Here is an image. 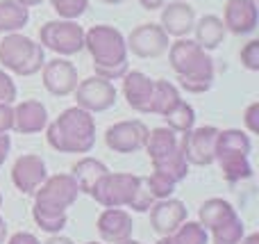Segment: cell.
I'll list each match as a JSON object with an SVG mask.
<instances>
[{
	"mask_svg": "<svg viewBox=\"0 0 259 244\" xmlns=\"http://www.w3.org/2000/svg\"><path fill=\"white\" fill-rule=\"evenodd\" d=\"M80 187L71 173L48 176L34 192V217L36 226L46 233H62L68 224V208L77 201Z\"/></svg>",
	"mask_w": 259,
	"mask_h": 244,
	"instance_id": "obj_1",
	"label": "cell"
},
{
	"mask_svg": "<svg viewBox=\"0 0 259 244\" xmlns=\"http://www.w3.org/2000/svg\"><path fill=\"white\" fill-rule=\"evenodd\" d=\"M168 62L180 80V87L189 94H205L214 85V59L209 50L200 48L193 39L182 37L168 46Z\"/></svg>",
	"mask_w": 259,
	"mask_h": 244,
	"instance_id": "obj_2",
	"label": "cell"
},
{
	"mask_svg": "<svg viewBox=\"0 0 259 244\" xmlns=\"http://www.w3.org/2000/svg\"><path fill=\"white\" fill-rule=\"evenodd\" d=\"M91 199L103 208H132L134 213H148L155 203V196L150 194L146 176L134 173H112L107 171L96 183Z\"/></svg>",
	"mask_w": 259,
	"mask_h": 244,
	"instance_id": "obj_3",
	"label": "cell"
},
{
	"mask_svg": "<svg viewBox=\"0 0 259 244\" xmlns=\"http://www.w3.org/2000/svg\"><path fill=\"white\" fill-rule=\"evenodd\" d=\"M84 48L89 50L96 76L105 80H121L130 71L125 37L114 25H94L84 32Z\"/></svg>",
	"mask_w": 259,
	"mask_h": 244,
	"instance_id": "obj_4",
	"label": "cell"
},
{
	"mask_svg": "<svg viewBox=\"0 0 259 244\" xmlns=\"http://www.w3.org/2000/svg\"><path fill=\"white\" fill-rule=\"evenodd\" d=\"M46 140L59 153H89L96 146V119L82 108H68L48 123Z\"/></svg>",
	"mask_w": 259,
	"mask_h": 244,
	"instance_id": "obj_5",
	"label": "cell"
},
{
	"mask_svg": "<svg viewBox=\"0 0 259 244\" xmlns=\"http://www.w3.org/2000/svg\"><path fill=\"white\" fill-rule=\"evenodd\" d=\"M252 142L243 130L237 128H228V130H219L214 146V162H219L223 178L228 183H239L252 176Z\"/></svg>",
	"mask_w": 259,
	"mask_h": 244,
	"instance_id": "obj_6",
	"label": "cell"
},
{
	"mask_svg": "<svg viewBox=\"0 0 259 244\" xmlns=\"http://www.w3.org/2000/svg\"><path fill=\"white\" fill-rule=\"evenodd\" d=\"M0 64L14 76H34L46 64V48L21 32H9L0 41Z\"/></svg>",
	"mask_w": 259,
	"mask_h": 244,
	"instance_id": "obj_7",
	"label": "cell"
},
{
	"mask_svg": "<svg viewBox=\"0 0 259 244\" xmlns=\"http://www.w3.org/2000/svg\"><path fill=\"white\" fill-rule=\"evenodd\" d=\"M200 226L211 233L214 244H239L246 237V224L225 199H207L198 210Z\"/></svg>",
	"mask_w": 259,
	"mask_h": 244,
	"instance_id": "obj_8",
	"label": "cell"
},
{
	"mask_svg": "<svg viewBox=\"0 0 259 244\" xmlns=\"http://www.w3.org/2000/svg\"><path fill=\"white\" fill-rule=\"evenodd\" d=\"M39 44L44 48L57 53V57H71L84 50V30L75 21L59 18V21H48L39 30Z\"/></svg>",
	"mask_w": 259,
	"mask_h": 244,
	"instance_id": "obj_9",
	"label": "cell"
},
{
	"mask_svg": "<svg viewBox=\"0 0 259 244\" xmlns=\"http://www.w3.org/2000/svg\"><path fill=\"white\" fill-rule=\"evenodd\" d=\"M75 100L77 108L87 110V112H107L116 105V87L112 80H105L100 76H91L87 80H80L75 87Z\"/></svg>",
	"mask_w": 259,
	"mask_h": 244,
	"instance_id": "obj_10",
	"label": "cell"
},
{
	"mask_svg": "<svg viewBox=\"0 0 259 244\" xmlns=\"http://www.w3.org/2000/svg\"><path fill=\"white\" fill-rule=\"evenodd\" d=\"M127 53L141 59H157L168 50V34L161 30L159 23H141L137 25L125 39Z\"/></svg>",
	"mask_w": 259,
	"mask_h": 244,
	"instance_id": "obj_11",
	"label": "cell"
},
{
	"mask_svg": "<svg viewBox=\"0 0 259 244\" xmlns=\"http://www.w3.org/2000/svg\"><path fill=\"white\" fill-rule=\"evenodd\" d=\"M219 128L214 126H202L191 128V130L182 132L180 137V149L184 153V160L193 167H209L214 162V146Z\"/></svg>",
	"mask_w": 259,
	"mask_h": 244,
	"instance_id": "obj_12",
	"label": "cell"
},
{
	"mask_svg": "<svg viewBox=\"0 0 259 244\" xmlns=\"http://www.w3.org/2000/svg\"><path fill=\"white\" fill-rule=\"evenodd\" d=\"M148 137V126L143 121H118L107 128L105 132V144L114 151V153H137L143 149Z\"/></svg>",
	"mask_w": 259,
	"mask_h": 244,
	"instance_id": "obj_13",
	"label": "cell"
},
{
	"mask_svg": "<svg viewBox=\"0 0 259 244\" xmlns=\"http://www.w3.org/2000/svg\"><path fill=\"white\" fill-rule=\"evenodd\" d=\"M41 80L48 94L64 98L71 96L77 87V68L66 57H55L41 66Z\"/></svg>",
	"mask_w": 259,
	"mask_h": 244,
	"instance_id": "obj_14",
	"label": "cell"
},
{
	"mask_svg": "<svg viewBox=\"0 0 259 244\" xmlns=\"http://www.w3.org/2000/svg\"><path fill=\"white\" fill-rule=\"evenodd\" d=\"M259 9L257 0H228L223 9V25L237 37L250 34L257 30Z\"/></svg>",
	"mask_w": 259,
	"mask_h": 244,
	"instance_id": "obj_15",
	"label": "cell"
},
{
	"mask_svg": "<svg viewBox=\"0 0 259 244\" xmlns=\"http://www.w3.org/2000/svg\"><path fill=\"white\" fill-rule=\"evenodd\" d=\"M46 178H48V169L39 155H21L12 167V183L21 194H34Z\"/></svg>",
	"mask_w": 259,
	"mask_h": 244,
	"instance_id": "obj_16",
	"label": "cell"
},
{
	"mask_svg": "<svg viewBox=\"0 0 259 244\" xmlns=\"http://www.w3.org/2000/svg\"><path fill=\"white\" fill-rule=\"evenodd\" d=\"M193 23H196V9L187 3V0H175L161 7V30L168 37L182 39L193 32Z\"/></svg>",
	"mask_w": 259,
	"mask_h": 244,
	"instance_id": "obj_17",
	"label": "cell"
},
{
	"mask_svg": "<svg viewBox=\"0 0 259 244\" xmlns=\"http://www.w3.org/2000/svg\"><path fill=\"white\" fill-rule=\"evenodd\" d=\"M182 222H187V208L178 199H157L150 205V226L157 235H170Z\"/></svg>",
	"mask_w": 259,
	"mask_h": 244,
	"instance_id": "obj_18",
	"label": "cell"
},
{
	"mask_svg": "<svg viewBox=\"0 0 259 244\" xmlns=\"http://www.w3.org/2000/svg\"><path fill=\"white\" fill-rule=\"evenodd\" d=\"M121 80H123V96H125L130 108L139 114H150L155 80L141 71H127Z\"/></svg>",
	"mask_w": 259,
	"mask_h": 244,
	"instance_id": "obj_19",
	"label": "cell"
},
{
	"mask_svg": "<svg viewBox=\"0 0 259 244\" xmlns=\"http://www.w3.org/2000/svg\"><path fill=\"white\" fill-rule=\"evenodd\" d=\"M98 233L103 237V242L107 244H121L132 237V231H134V224H132V217L130 213L121 208H105L98 217Z\"/></svg>",
	"mask_w": 259,
	"mask_h": 244,
	"instance_id": "obj_20",
	"label": "cell"
},
{
	"mask_svg": "<svg viewBox=\"0 0 259 244\" xmlns=\"http://www.w3.org/2000/svg\"><path fill=\"white\" fill-rule=\"evenodd\" d=\"M48 126V110L41 100H23L14 108V128L21 135H34Z\"/></svg>",
	"mask_w": 259,
	"mask_h": 244,
	"instance_id": "obj_21",
	"label": "cell"
},
{
	"mask_svg": "<svg viewBox=\"0 0 259 244\" xmlns=\"http://www.w3.org/2000/svg\"><path fill=\"white\" fill-rule=\"evenodd\" d=\"M225 25H223V18L214 16V14H207L202 16L200 21L193 23V34H196V44L205 50H216L225 39Z\"/></svg>",
	"mask_w": 259,
	"mask_h": 244,
	"instance_id": "obj_22",
	"label": "cell"
},
{
	"mask_svg": "<svg viewBox=\"0 0 259 244\" xmlns=\"http://www.w3.org/2000/svg\"><path fill=\"white\" fill-rule=\"evenodd\" d=\"M71 171H73L71 176L75 178V183H77V187H80L82 194H91L94 187H96V183H98L109 169H107V164L100 162V160H96V158H82L73 164Z\"/></svg>",
	"mask_w": 259,
	"mask_h": 244,
	"instance_id": "obj_23",
	"label": "cell"
},
{
	"mask_svg": "<svg viewBox=\"0 0 259 244\" xmlns=\"http://www.w3.org/2000/svg\"><path fill=\"white\" fill-rule=\"evenodd\" d=\"M143 149L148 151L150 160L164 158V155H168L170 151L180 149V135L175 130H170L168 126L152 128V130H148V137H146Z\"/></svg>",
	"mask_w": 259,
	"mask_h": 244,
	"instance_id": "obj_24",
	"label": "cell"
},
{
	"mask_svg": "<svg viewBox=\"0 0 259 244\" xmlns=\"http://www.w3.org/2000/svg\"><path fill=\"white\" fill-rule=\"evenodd\" d=\"M150 162H152V171L166 176L168 181H173L175 185L182 183L189 173V162L184 160L182 149H175V151H170L168 155H164V158L150 160Z\"/></svg>",
	"mask_w": 259,
	"mask_h": 244,
	"instance_id": "obj_25",
	"label": "cell"
},
{
	"mask_svg": "<svg viewBox=\"0 0 259 244\" xmlns=\"http://www.w3.org/2000/svg\"><path fill=\"white\" fill-rule=\"evenodd\" d=\"M30 21V9L16 0H0V34L18 32Z\"/></svg>",
	"mask_w": 259,
	"mask_h": 244,
	"instance_id": "obj_26",
	"label": "cell"
},
{
	"mask_svg": "<svg viewBox=\"0 0 259 244\" xmlns=\"http://www.w3.org/2000/svg\"><path fill=\"white\" fill-rule=\"evenodd\" d=\"M157 244H209V233L200 222H182L170 235H161Z\"/></svg>",
	"mask_w": 259,
	"mask_h": 244,
	"instance_id": "obj_27",
	"label": "cell"
},
{
	"mask_svg": "<svg viewBox=\"0 0 259 244\" xmlns=\"http://www.w3.org/2000/svg\"><path fill=\"white\" fill-rule=\"evenodd\" d=\"M182 100L180 89L168 80H155V89H152V105H150V114H159L164 117L166 112L175 108Z\"/></svg>",
	"mask_w": 259,
	"mask_h": 244,
	"instance_id": "obj_28",
	"label": "cell"
},
{
	"mask_svg": "<svg viewBox=\"0 0 259 244\" xmlns=\"http://www.w3.org/2000/svg\"><path fill=\"white\" fill-rule=\"evenodd\" d=\"M164 121L170 130H175L178 135H182V132L191 130V128L196 126V110H193L187 100H180L170 112L164 114Z\"/></svg>",
	"mask_w": 259,
	"mask_h": 244,
	"instance_id": "obj_29",
	"label": "cell"
},
{
	"mask_svg": "<svg viewBox=\"0 0 259 244\" xmlns=\"http://www.w3.org/2000/svg\"><path fill=\"white\" fill-rule=\"evenodd\" d=\"M53 9L59 14V18H68V21H77L89 7V0H50Z\"/></svg>",
	"mask_w": 259,
	"mask_h": 244,
	"instance_id": "obj_30",
	"label": "cell"
},
{
	"mask_svg": "<svg viewBox=\"0 0 259 244\" xmlns=\"http://www.w3.org/2000/svg\"><path fill=\"white\" fill-rule=\"evenodd\" d=\"M148 178V187H150V194L155 196V201L157 199H168V196H173V192H175V183L173 181H168L166 176H161V173H155L152 171L150 176H146Z\"/></svg>",
	"mask_w": 259,
	"mask_h": 244,
	"instance_id": "obj_31",
	"label": "cell"
},
{
	"mask_svg": "<svg viewBox=\"0 0 259 244\" xmlns=\"http://www.w3.org/2000/svg\"><path fill=\"white\" fill-rule=\"evenodd\" d=\"M241 64L248 68V71H259V41L252 39L248 41L246 46L241 48Z\"/></svg>",
	"mask_w": 259,
	"mask_h": 244,
	"instance_id": "obj_32",
	"label": "cell"
},
{
	"mask_svg": "<svg viewBox=\"0 0 259 244\" xmlns=\"http://www.w3.org/2000/svg\"><path fill=\"white\" fill-rule=\"evenodd\" d=\"M16 94V82L12 80V76L5 68H0V103H14Z\"/></svg>",
	"mask_w": 259,
	"mask_h": 244,
	"instance_id": "obj_33",
	"label": "cell"
},
{
	"mask_svg": "<svg viewBox=\"0 0 259 244\" xmlns=\"http://www.w3.org/2000/svg\"><path fill=\"white\" fill-rule=\"evenodd\" d=\"M243 123H246V128H248V132H250V135H257V132H259V103H257V100L246 108Z\"/></svg>",
	"mask_w": 259,
	"mask_h": 244,
	"instance_id": "obj_34",
	"label": "cell"
},
{
	"mask_svg": "<svg viewBox=\"0 0 259 244\" xmlns=\"http://www.w3.org/2000/svg\"><path fill=\"white\" fill-rule=\"evenodd\" d=\"M14 128V108L12 103H0V135Z\"/></svg>",
	"mask_w": 259,
	"mask_h": 244,
	"instance_id": "obj_35",
	"label": "cell"
},
{
	"mask_svg": "<svg viewBox=\"0 0 259 244\" xmlns=\"http://www.w3.org/2000/svg\"><path fill=\"white\" fill-rule=\"evenodd\" d=\"M7 244H41V242H39V237L32 235V233L21 231V233H14V235L9 237Z\"/></svg>",
	"mask_w": 259,
	"mask_h": 244,
	"instance_id": "obj_36",
	"label": "cell"
},
{
	"mask_svg": "<svg viewBox=\"0 0 259 244\" xmlns=\"http://www.w3.org/2000/svg\"><path fill=\"white\" fill-rule=\"evenodd\" d=\"M9 149H12V140H9V135L5 132V135H0V167H3L5 160H7Z\"/></svg>",
	"mask_w": 259,
	"mask_h": 244,
	"instance_id": "obj_37",
	"label": "cell"
},
{
	"mask_svg": "<svg viewBox=\"0 0 259 244\" xmlns=\"http://www.w3.org/2000/svg\"><path fill=\"white\" fill-rule=\"evenodd\" d=\"M139 5H141L143 9H148V12H155V9L164 7L166 0H139Z\"/></svg>",
	"mask_w": 259,
	"mask_h": 244,
	"instance_id": "obj_38",
	"label": "cell"
},
{
	"mask_svg": "<svg viewBox=\"0 0 259 244\" xmlns=\"http://www.w3.org/2000/svg\"><path fill=\"white\" fill-rule=\"evenodd\" d=\"M44 244H73L71 237H64V235H59V233H53V235L48 237Z\"/></svg>",
	"mask_w": 259,
	"mask_h": 244,
	"instance_id": "obj_39",
	"label": "cell"
},
{
	"mask_svg": "<svg viewBox=\"0 0 259 244\" xmlns=\"http://www.w3.org/2000/svg\"><path fill=\"white\" fill-rule=\"evenodd\" d=\"M5 240H7V224L0 217V244H5Z\"/></svg>",
	"mask_w": 259,
	"mask_h": 244,
	"instance_id": "obj_40",
	"label": "cell"
},
{
	"mask_svg": "<svg viewBox=\"0 0 259 244\" xmlns=\"http://www.w3.org/2000/svg\"><path fill=\"white\" fill-rule=\"evenodd\" d=\"M239 244H259V233H252V235H248V237H243Z\"/></svg>",
	"mask_w": 259,
	"mask_h": 244,
	"instance_id": "obj_41",
	"label": "cell"
},
{
	"mask_svg": "<svg viewBox=\"0 0 259 244\" xmlns=\"http://www.w3.org/2000/svg\"><path fill=\"white\" fill-rule=\"evenodd\" d=\"M16 3H18V5H23V7H27V9H30V7H36V5H41V3H44V0H16Z\"/></svg>",
	"mask_w": 259,
	"mask_h": 244,
	"instance_id": "obj_42",
	"label": "cell"
},
{
	"mask_svg": "<svg viewBox=\"0 0 259 244\" xmlns=\"http://www.w3.org/2000/svg\"><path fill=\"white\" fill-rule=\"evenodd\" d=\"M100 3H105V5H121V3H125V0H100Z\"/></svg>",
	"mask_w": 259,
	"mask_h": 244,
	"instance_id": "obj_43",
	"label": "cell"
},
{
	"mask_svg": "<svg viewBox=\"0 0 259 244\" xmlns=\"http://www.w3.org/2000/svg\"><path fill=\"white\" fill-rule=\"evenodd\" d=\"M121 244H141V242H137V240H132V237H130V240H125V242H121Z\"/></svg>",
	"mask_w": 259,
	"mask_h": 244,
	"instance_id": "obj_44",
	"label": "cell"
},
{
	"mask_svg": "<svg viewBox=\"0 0 259 244\" xmlns=\"http://www.w3.org/2000/svg\"><path fill=\"white\" fill-rule=\"evenodd\" d=\"M0 205H3V194H0Z\"/></svg>",
	"mask_w": 259,
	"mask_h": 244,
	"instance_id": "obj_45",
	"label": "cell"
},
{
	"mask_svg": "<svg viewBox=\"0 0 259 244\" xmlns=\"http://www.w3.org/2000/svg\"><path fill=\"white\" fill-rule=\"evenodd\" d=\"M87 244H98V242H87Z\"/></svg>",
	"mask_w": 259,
	"mask_h": 244,
	"instance_id": "obj_46",
	"label": "cell"
}]
</instances>
